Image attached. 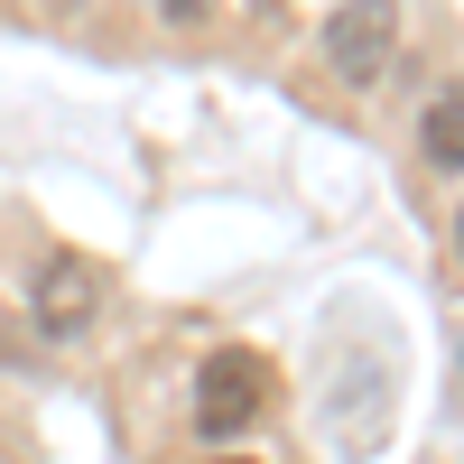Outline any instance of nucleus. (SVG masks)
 Returning <instances> with one entry per match:
<instances>
[{"instance_id":"nucleus-3","label":"nucleus","mask_w":464,"mask_h":464,"mask_svg":"<svg viewBox=\"0 0 464 464\" xmlns=\"http://www.w3.org/2000/svg\"><path fill=\"white\" fill-rule=\"evenodd\" d=\"M28 316H37V334H47V343H74V334H84V325L102 316V269H93V260H74V251L37 260Z\"/></svg>"},{"instance_id":"nucleus-4","label":"nucleus","mask_w":464,"mask_h":464,"mask_svg":"<svg viewBox=\"0 0 464 464\" xmlns=\"http://www.w3.org/2000/svg\"><path fill=\"white\" fill-rule=\"evenodd\" d=\"M418 149H428V168H437V177H455V168H464V84H446V93L428 102V121H418Z\"/></svg>"},{"instance_id":"nucleus-5","label":"nucleus","mask_w":464,"mask_h":464,"mask_svg":"<svg viewBox=\"0 0 464 464\" xmlns=\"http://www.w3.org/2000/svg\"><path fill=\"white\" fill-rule=\"evenodd\" d=\"M37 10H84V0H37Z\"/></svg>"},{"instance_id":"nucleus-1","label":"nucleus","mask_w":464,"mask_h":464,"mask_svg":"<svg viewBox=\"0 0 464 464\" xmlns=\"http://www.w3.org/2000/svg\"><path fill=\"white\" fill-rule=\"evenodd\" d=\"M391 56H400V0H343V10L325 19V65H334V84L372 93L381 74H391Z\"/></svg>"},{"instance_id":"nucleus-2","label":"nucleus","mask_w":464,"mask_h":464,"mask_svg":"<svg viewBox=\"0 0 464 464\" xmlns=\"http://www.w3.org/2000/svg\"><path fill=\"white\" fill-rule=\"evenodd\" d=\"M260 409H269V362L260 353H214L205 372H196V428L214 437V446H232L242 428H260Z\"/></svg>"},{"instance_id":"nucleus-6","label":"nucleus","mask_w":464,"mask_h":464,"mask_svg":"<svg viewBox=\"0 0 464 464\" xmlns=\"http://www.w3.org/2000/svg\"><path fill=\"white\" fill-rule=\"evenodd\" d=\"M455 251H464V205H455Z\"/></svg>"},{"instance_id":"nucleus-7","label":"nucleus","mask_w":464,"mask_h":464,"mask_svg":"<svg viewBox=\"0 0 464 464\" xmlns=\"http://www.w3.org/2000/svg\"><path fill=\"white\" fill-rule=\"evenodd\" d=\"M214 464H260V455H214Z\"/></svg>"}]
</instances>
